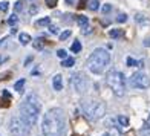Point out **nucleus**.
<instances>
[{
    "label": "nucleus",
    "instance_id": "nucleus-1",
    "mask_svg": "<svg viewBox=\"0 0 150 136\" xmlns=\"http://www.w3.org/2000/svg\"><path fill=\"white\" fill-rule=\"evenodd\" d=\"M64 130V113L61 109H49L43 115L42 133L43 136H60Z\"/></svg>",
    "mask_w": 150,
    "mask_h": 136
},
{
    "label": "nucleus",
    "instance_id": "nucleus-2",
    "mask_svg": "<svg viewBox=\"0 0 150 136\" xmlns=\"http://www.w3.org/2000/svg\"><path fill=\"white\" fill-rule=\"evenodd\" d=\"M40 109H42V104H40L38 97L35 93H29L28 97H26V99L20 104V118H22L29 127L37 125Z\"/></svg>",
    "mask_w": 150,
    "mask_h": 136
},
{
    "label": "nucleus",
    "instance_id": "nucleus-3",
    "mask_svg": "<svg viewBox=\"0 0 150 136\" xmlns=\"http://www.w3.org/2000/svg\"><path fill=\"white\" fill-rule=\"evenodd\" d=\"M110 63V54L103 47H97L87 58V69L92 73H103L106 70V67Z\"/></svg>",
    "mask_w": 150,
    "mask_h": 136
},
{
    "label": "nucleus",
    "instance_id": "nucleus-4",
    "mask_svg": "<svg viewBox=\"0 0 150 136\" xmlns=\"http://www.w3.org/2000/svg\"><path fill=\"white\" fill-rule=\"evenodd\" d=\"M81 109H83L84 116L89 121H97L103 118L106 115V104L103 101H95V99H86L81 103Z\"/></svg>",
    "mask_w": 150,
    "mask_h": 136
},
{
    "label": "nucleus",
    "instance_id": "nucleus-5",
    "mask_svg": "<svg viewBox=\"0 0 150 136\" xmlns=\"http://www.w3.org/2000/svg\"><path fill=\"white\" fill-rule=\"evenodd\" d=\"M106 83L117 97H122V95H124V92H126V78H124V73L122 72H120L117 69L109 70L107 75H106Z\"/></svg>",
    "mask_w": 150,
    "mask_h": 136
},
{
    "label": "nucleus",
    "instance_id": "nucleus-6",
    "mask_svg": "<svg viewBox=\"0 0 150 136\" xmlns=\"http://www.w3.org/2000/svg\"><path fill=\"white\" fill-rule=\"evenodd\" d=\"M8 128H9V133L14 136H29L31 132V127L20 116H11Z\"/></svg>",
    "mask_w": 150,
    "mask_h": 136
},
{
    "label": "nucleus",
    "instance_id": "nucleus-7",
    "mask_svg": "<svg viewBox=\"0 0 150 136\" xmlns=\"http://www.w3.org/2000/svg\"><path fill=\"white\" fill-rule=\"evenodd\" d=\"M71 87L74 92L77 93H84L87 90V87H89V78L86 77L84 72H75L71 75Z\"/></svg>",
    "mask_w": 150,
    "mask_h": 136
},
{
    "label": "nucleus",
    "instance_id": "nucleus-8",
    "mask_svg": "<svg viewBox=\"0 0 150 136\" xmlns=\"http://www.w3.org/2000/svg\"><path fill=\"white\" fill-rule=\"evenodd\" d=\"M130 84L136 89H147V87H150V77L147 73L136 72L130 77Z\"/></svg>",
    "mask_w": 150,
    "mask_h": 136
},
{
    "label": "nucleus",
    "instance_id": "nucleus-9",
    "mask_svg": "<svg viewBox=\"0 0 150 136\" xmlns=\"http://www.w3.org/2000/svg\"><path fill=\"white\" fill-rule=\"evenodd\" d=\"M75 22H77V25L81 29H86L87 25H89V18H87L86 16H75Z\"/></svg>",
    "mask_w": 150,
    "mask_h": 136
},
{
    "label": "nucleus",
    "instance_id": "nucleus-10",
    "mask_svg": "<svg viewBox=\"0 0 150 136\" xmlns=\"http://www.w3.org/2000/svg\"><path fill=\"white\" fill-rule=\"evenodd\" d=\"M52 84H54V89H55L57 92H60L61 89H63V78H61L60 73H57V75L52 78Z\"/></svg>",
    "mask_w": 150,
    "mask_h": 136
},
{
    "label": "nucleus",
    "instance_id": "nucleus-11",
    "mask_svg": "<svg viewBox=\"0 0 150 136\" xmlns=\"http://www.w3.org/2000/svg\"><path fill=\"white\" fill-rule=\"evenodd\" d=\"M18 42L22 43V44H29L32 42V37L29 35V34H26V32H22L18 35Z\"/></svg>",
    "mask_w": 150,
    "mask_h": 136
},
{
    "label": "nucleus",
    "instance_id": "nucleus-12",
    "mask_svg": "<svg viewBox=\"0 0 150 136\" xmlns=\"http://www.w3.org/2000/svg\"><path fill=\"white\" fill-rule=\"evenodd\" d=\"M25 83H26V80H25V78H20L18 81H16V84H14V90H17V92H23Z\"/></svg>",
    "mask_w": 150,
    "mask_h": 136
},
{
    "label": "nucleus",
    "instance_id": "nucleus-13",
    "mask_svg": "<svg viewBox=\"0 0 150 136\" xmlns=\"http://www.w3.org/2000/svg\"><path fill=\"white\" fill-rule=\"evenodd\" d=\"M49 25L51 26V17H43V18H40L35 22V26L38 28V26H47Z\"/></svg>",
    "mask_w": 150,
    "mask_h": 136
},
{
    "label": "nucleus",
    "instance_id": "nucleus-14",
    "mask_svg": "<svg viewBox=\"0 0 150 136\" xmlns=\"http://www.w3.org/2000/svg\"><path fill=\"white\" fill-rule=\"evenodd\" d=\"M127 66L129 67H142V61H136V60H133L132 57H129L127 58Z\"/></svg>",
    "mask_w": 150,
    "mask_h": 136
},
{
    "label": "nucleus",
    "instance_id": "nucleus-15",
    "mask_svg": "<svg viewBox=\"0 0 150 136\" xmlns=\"http://www.w3.org/2000/svg\"><path fill=\"white\" fill-rule=\"evenodd\" d=\"M122 29H110L109 31V35H110L112 38H120V37H122Z\"/></svg>",
    "mask_w": 150,
    "mask_h": 136
},
{
    "label": "nucleus",
    "instance_id": "nucleus-16",
    "mask_svg": "<svg viewBox=\"0 0 150 136\" xmlns=\"http://www.w3.org/2000/svg\"><path fill=\"white\" fill-rule=\"evenodd\" d=\"M71 51H72L74 54H78V52L81 51V43L78 42V40H75V42L72 43V46H71Z\"/></svg>",
    "mask_w": 150,
    "mask_h": 136
},
{
    "label": "nucleus",
    "instance_id": "nucleus-17",
    "mask_svg": "<svg viewBox=\"0 0 150 136\" xmlns=\"http://www.w3.org/2000/svg\"><path fill=\"white\" fill-rule=\"evenodd\" d=\"M118 122H120L121 127H127L129 125V118L124 116V115H120V116H118Z\"/></svg>",
    "mask_w": 150,
    "mask_h": 136
},
{
    "label": "nucleus",
    "instance_id": "nucleus-18",
    "mask_svg": "<svg viewBox=\"0 0 150 136\" xmlns=\"http://www.w3.org/2000/svg\"><path fill=\"white\" fill-rule=\"evenodd\" d=\"M75 64V60L74 58H66L61 61V66H64V67H72Z\"/></svg>",
    "mask_w": 150,
    "mask_h": 136
},
{
    "label": "nucleus",
    "instance_id": "nucleus-19",
    "mask_svg": "<svg viewBox=\"0 0 150 136\" xmlns=\"http://www.w3.org/2000/svg\"><path fill=\"white\" fill-rule=\"evenodd\" d=\"M98 8H100V2H98V0H91L89 9H91V11H97Z\"/></svg>",
    "mask_w": 150,
    "mask_h": 136
},
{
    "label": "nucleus",
    "instance_id": "nucleus-20",
    "mask_svg": "<svg viewBox=\"0 0 150 136\" xmlns=\"http://www.w3.org/2000/svg\"><path fill=\"white\" fill-rule=\"evenodd\" d=\"M8 23H9L11 26H14V28H16V25L18 23V17H17L16 14H12V16L8 18Z\"/></svg>",
    "mask_w": 150,
    "mask_h": 136
},
{
    "label": "nucleus",
    "instance_id": "nucleus-21",
    "mask_svg": "<svg viewBox=\"0 0 150 136\" xmlns=\"http://www.w3.org/2000/svg\"><path fill=\"white\" fill-rule=\"evenodd\" d=\"M110 11H112V5L110 3H106V5L101 6V12H103V14H109Z\"/></svg>",
    "mask_w": 150,
    "mask_h": 136
},
{
    "label": "nucleus",
    "instance_id": "nucleus-22",
    "mask_svg": "<svg viewBox=\"0 0 150 136\" xmlns=\"http://www.w3.org/2000/svg\"><path fill=\"white\" fill-rule=\"evenodd\" d=\"M71 34H72V32H71L69 29H67V31H64V32H61V34H60V40H61V42H63V40L69 38V37H71Z\"/></svg>",
    "mask_w": 150,
    "mask_h": 136
},
{
    "label": "nucleus",
    "instance_id": "nucleus-23",
    "mask_svg": "<svg viewBox=\"0 0 150 136\" xmlns=\"http://www.w3.org/2000/svg\"><path fill=\"white\" fill-rule=\"evenodd\" d=\"M57 55H58L61 60H66V58H67V52H66L64 49H58V51H57Z\"/></svg>",
    "mask_w": 150,
    "mask_h": 136
},
{
    "label": "nucleus",
    "instance_id": "nucleus-24",
    "mask_svg": "<svg viewBox=\"0 0 150 136\" xmlns=\"http://www.w3.org/2000/svg\"><path fill=\"white\" fill-rule=\"evenodd\" d=\"M8 9H9V3H8V2H0V11L6 12Z\"/></svg>",
    "mask_w": 150,
    "mask_h": 136
},
{
    "label": "nucleus",
    "instance_id": "nucleus-25",
    "mask_svg": "<svg viewBox=\"0 0 150 136\" xmlns=\"http://www.w3.org/2000/svg\"><path fill=\"white\" fill-rule=\"evenodd\" d=\"M117 22H118V23H126V22H127V16H126V14H118Z\"/></svg>",
    "mask_w": 150,
    "mask_h": 136
},
{
    "label": "nucleus",
    "instance_id": "nucleus-26",
    "mask_svg": "<svg viewBox=\"0 0 150 136\" xmlns=\"http://www.w3.org/2000/svg\"><path fill=\"white\" fill-rule=\"evenodd\" d=\"M135 20H136V22H139V23H147V18L144 16H141V14H136L135 16Z\"/></svg>",
    "mask_w": 150,
    "mask_h": 136
},
{
    "label": "nucleus",
    "instance_id": "nucleus-27",
    "mask_svg": "<svg viewBox=\"0 0 150 136\" xmlns=\"http://www.w3.org/2000/svg\"><path fill=\"white\" fill-rule=\"evenodd\" d=\"M45 2H46V5H47V8H55L58 0H45Z\"/></svg>",
    "mask_w": 150,
    "mask_h": 136
},
{
    "label": "nucleus",
    "instance_id": "nucleus-28",
    "mask_svg": "<svg viewBox=\"0 0 150 136\" xmlns=\"http://www.w3.org/2000/svg\"><path fill=\"white\" fill-rule=\"evenodd\" d=\"M14 9H16L17 12L23 9V0H18V2H17V3L14 5Z\"/></svg>",
    "mask_w": 150,
    "mask_h": 136
},
{
    "label": "nucleus",
    "instance_id": "nucleus-29",
    "mask_svg": "<svg viewBox=\"0 0 150 136\" xmlns=\"http://www.w3.org/2000/svg\"><path fill=\"white\" fill-rule=\"evenodd\" d=\"M38 12V6L37 5H32L31 8H29V14H37Z\"/></svg>",
    "mask_w": 150,
    "mask_h": 136
},
{
    "label": "nucleus",
    "instance_id": "nucleus-30",
    "mask_svg": "<svg viewBox=\"0 0 150 136\" xmlns=\"http://www.w3.org/2000/svg\"><path fill=\"white\" fill-rule=\"evenodd\" d=\"M49 32H51V34H58V28H57L55 25H51V26H49Z\"/></svg>",
    "mask_w": 150,
    "mask_h": 136
},
{
    "label": "nucleus",
    "instance_id": "nucleus-31",
    "mask_svg": "<svg viewBox=\"0 0 150 136\" xmlns=\"http://www.w3.org/2000/svg\"><path fill=\"white\" fill-rule=\"evenodd\" d=\"M37 42H38V40H37ZM34 47H35V49H42V47H43V43H42V40H40L38 43H34Z\"/></svg>",
    "mask_w": 150,
    "mask_h": 136
},
{
    "label": "nucleus",
    "instance_id": "nucleus-32",
    "mask_svg": "<svg viewBox=\"0 0 150 136\" xmlns=\"http://www.w3.org/2000/svg\"><path fill=\"white\" fill-rule=\"evenodd\" d=\"M144 46L150 47V38H146V40H144Z\"/></svg>",
    "mask_w": 150,
    "mask_h": 136
},
{
    "label": "nucleus",
    "instance_id": "nucleus-33",
    "mask_svg": "<svg viewBox=\"0 0 150 136\" xmlns=\"http://www.w3.org/2000/svg\"><path fill=\"white\" fill-rule=\"evenodd\" d=\"M92 31L89 29V28H86V29H83V34H84V35H87V34H91Z\"/></svg>",
    "mask_w": 150,
    "mask_h": 136
},
{
    "label": "nucleus",
    "instance_id": "nucleus-34",
    "mask_svg": "<svg viewBox=\"0 0 150 136\" xmlns=\"http://www.w3.org/2000/svg\"><path fill=\"white\" fill-rule=\"evenodd\" d=\"M146 125H147V128L150 130V115H149V118H147V122H146Z\"/></svg>",
    "mask_w": 150,
    "mask_h": 136
},
{
    "label": "nucleus",
    "instance_id": "nucleus-35",
    "mask_svg": "<svg viewBox=\"0 0 150 136\" xmlns=\"http://www.w3.org/2000/svg\"><path fill=\"white\" fill-rule=\"evenodd\" d=\"M64 2H66L67 5H74V3H75V0H64Z\"/></svg>",
    "mask_w": 150,
    "mask_h": 136
},
{
    "label": "nucleus",
    "instance_id": "nucleus-36",
    "mask_svg": "<svg viewBox=\"0 0 150 136\" xmlns=\"http://www.w3.org/2000/svg\"><path fill=\"white\" fill-rule=\"evenodd\" d=\"M11 34H12V35H14V34H17V28H12V29H11Z\"/></svg>",
    "mask_w": 150,
    "mask_h": 136
},
{
    "label": "nucleus",
    "instance_id": "nucleus-37",
    "mask_svg": "<svg viewBox=\"0 0 150 136\" xmlns=\"http://www.w3.org/2000/svg\"><path fill=\"white\" fill-rule=\"evenodd\" d=\"M103 136H113V135H110V133H106V135H103Z\"/></svg>",
    "mask_w": 150,
    "mask_h": 136
}]
</instances>
